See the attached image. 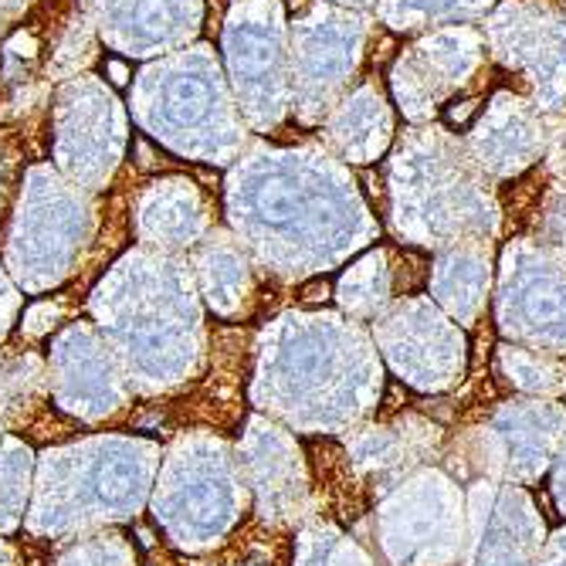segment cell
<instances>
[{"label":"cell","mask_w":566,"mask_h":566,"mask_svg":"<svg viewBox=\"0 0 566 566\" xmlns=\"http://www.w3.org/2000/svg\"><path fill=\"white\" fill-rule=\"evenodd\" d=\"M92 313L139 394H167L197 377L203 326L184 265L129 254L95 289Z\"/></svg>","instance_id":"6da1fadb"},{"label":"cell","mask_w":566,"mask_h":566,"mask_svg":"<svg viewBox=\"0 0 566 566\" xmlns=\"http://www.w3.org/2000/svg\"><path fill=\"white\" fill-rule=\"evenodd\" d=\"M160 475V444L146 438L102 434L48 448L38 458L34 499L24 530L38 539L75 536L136 520Z\"/></svg>","instance_id":"7a4b0ae2"},{"label":"cell","mask_w":566,"mask_h":566,"mask_svg":"<svg viewBox=\"0 0 566 566\" xmlns=\"http://www.w3.org/2000/svg\"><path fill=\"white\" fill-rule=\"evenodd\" d=\"M248 475L234 448L214 434H180L160 461L153 516L177 549L218 546L244 516Z\"/></svg>","instance_id":"3957f363"},{"label":"cell","mask_w":566,"mask_h":566,"mask_svg":"<svg viewBox=\"0 0 566 566\" xmlns=\"http://www.w3.org/2000/svg\"><path fill=\"white\" fill-rule=\"evenodd\" d=\"M48 364V397L59 410L98 424L129 407L136 387L123 367V359L92 323L69 326L55 346H51Z\"/></svg>","instance_id":"277c9868"},{"label":"cell","mask_w":566,"mask_h":566,"mask_svg":"<svg viewBox=\"0 0 566 566\" xmlns=\"http://www.w3.org/2000/svg\"><path fill=\"white\" fill-rule=\"evenodd\" d=\"M489 44L492 55L512 72L516 69L523 82L533 88L536 102L559 116L566 113V59L553 55L546 48L566 51V11L553 0H516L505 4L489 21Z\"/></svg>","instance_id":"5b68a950"},{"label":"cell","mask_w":566,"mask_h":566,"mask_svg":"<svg viewBox=\"0 0 566 566\" xmlns=\"http://www.w3.org/2000/svg\"><path fill=\"white\" fill-rule=\"evenodd\" d=\"M485 62V38L472 28L428 34L394 62L390 82L407 119H431L444 102L465 88Z\"/></svg>","instance_id":"8992f818"},{"label":"cell","mask_w":566,"mask_h":566,"mask_svg":"<svg viewBox=\"0 0 566 566\" xmlns=\"http://www.w3.org/2000/svg\"><path fill=\"white\" fill-rule=\"evenodd\" d=\"M479 174L489 177H520L546 146L543 119L533 102L499 92L489 113H482L472 136L461 143Z\"/></svg>","instance_id":"52a82bcc"},{"label":"cell","mask_w":566,"mask_h":566,"mask_svg":"<svg viewBox=\"0 0 566 566\" xmlns=\"http://www.w3.org/2000/svg\"><path fill=\"white\" fill-rule=\"evenodd\" d=\"M241 465L248 475V489L259 495V509L269 523H289L292 516H298V505L305 499L302 461L279 428L251 421Z\"/></svg>","instance_id":"ba28073f"},{"label":"cell","mask_w":566,"mask_h":566,"mask_svg":"<svg viewBox=\"0 0 566 566\" xmlns=\"http://www.w3.org/2000/svg\"><path fill=\"white\" fill-rule=\"evenodd\" d=\"M329 139H333V146L343 149V157L349 164L377 160V153L390 139V113H387V102L377 85L356 88L343 102V109L329 123Z\"/></svg>","instance_id":"9c48e42d"},{"label":"cell","mask_w":566,"mask_h":566,"mask_svg":"<svg viewBox=\"0 0 566 566\" xmlns=\"http://www.w3.org/2000/svg\"><path fill=\"white\" fill-rule=\"evenodd\" d=\"M48 400V364L34 349H0V434L21 431Z\"/></svg>","instance_id":"30bf717a"},{"label":"cell","mask_w":566,"mask_h":566,"mask_svg":"<svg viewBox=\"0 0 566 566\" xmlns=\"http://www.w3.org/2000/svg\"><path fill=\"white\" fill-rule=\"evenodd\" d=\"M200 282H203V295H208L211 308L224 319L244 316L248 302H251V272L241 262V251L234 244H228L224 238L214 241L200 251Z\"/></svg>","instance_id":"8fae6325"},{"label":"cell","mask_w":566,"mask_h":566,"mask_svg":"<svg viewBox=\"0 0 566 566\" xmlns=\"http://www.w3.org/2000/svg\"><path fill=\"white\" fill-rule=\"evenodd\" d=\"M31 475L34 451L11 434H0V536L14 533L28 520Z\"/></svg>","instance_id":"7c38bea8"},{"label":"cell","mask_w":566,"mask_h":566,"mask_svg":"<svg viewBox=\"0 0 566 566\" xmlns=\"http://www.w3.org/2000/svg\"><path fill=\"white\" fill-rule=\"evenodd\" d=\"M55 566H136V549L123 533L106 526L72 539L59 553Z\"/></svg>","instance_id":"4fadbf2b"},{"label":"cell","mask_w":566,"mask_h":566,"mask_svg":"<svg viewBox=\"0 0 566 566\" xmlns=\"http://www.w3.org/2000/svg\"><path fill=\"white\" fill-rule=\"evenodd\" d=\"M14 313H18V295H14V289L4 282V275H0V339H4V336L11 333Z\"/></svg>","instance_id":"5bb4252c"},{"label":"cell","mask_w":566,"mask_h":566,"mask_svg":"<svg viewBox=\"0 0 566 566\" xmlns=\"http://www.w3.org/2000/svg\"><path fill=\"white\" fill-rule=\"evenodd\" d=\"M549 164H553V170H556V174H566V126H563V129L556 133V139H553Z\"/></svg>","instance_id":"9a60e30c"},{"label":"cell","mask_w":566,"mask_h":566,"mask_svg":"<svg viewBox=\"0 0 566 566\" xmlns=\"http://www.w3.org/2000/svg\"><path fill=\"white\" fill-rule=\"evenodd\" d=\"M0 566H21V556H18V549H14L8 539H0Z\"/></svg>","instance_id":"2e32d148"}]
</instances>
